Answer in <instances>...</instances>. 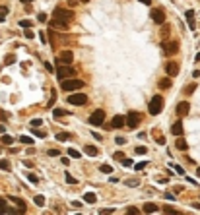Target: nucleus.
<instances>
[{"mask_svg": "<svg viewBox=\"0 0 200 215\" xmlns=\"http://www.w3.org/2000/svg\"><path fill=\"white\" fill-rule=\"evenodd\" d=\"M53 18L58 19V21H64V24H70L74 19V12L72 10H64V8H54L53 10Z\"/></svg>", "mask_w": 200, "mask_h": 215, "instance_id": "1", "label": "nucleus"}, {"mask_svg": "<svg viewBox=\"0 0 200 215\" xmlns=\"http://www.w3.org/2000/svg\"><path fill=\"white\" fill-rule=\"evenodd\" d=\"M86 83L82 80H76V78H66L62 80V89L64 91H78V89H82Z\"/></svg>", "mask_w": 200, "mask_h": 215, "instance_id": "2", "label": "nucleus"}, {"mask_svg": "<svg viewBox=\"0 0 200 215\" xmlns=\"http://www.w3.org/2000/svg\"><path fill=\"white\" fill-rule=\"evenodd\" d=\"M161 109H163V99H161V95H153V97L150 99V105H148L150 115H152V116L159 115V112H161Z\"/></svg>", "mask_w": 200, "mask_h": 215, "instance_id": "3", "label": "nucleus"}, {"mask_svg": "<svg viewBox=\"0 0 200 215\" xmlns=\"http://www.w3.org/2000/svg\"><path fill=\"white\" fill-rule=\"evenodd\" d=\"M76 74V68H72L70 64H62L58 70H57V78L58 80H66V78H74Z\"/></svg>", "mask_w": 200, "mask_h": 215, "instance_id": "4", "label": "nucleus"}, {"mask_svg": "<svg viewBox=\"0 0 200 215\" xmlns=\"http://www.w3.org/2000/svg\"><path fill=\"white\" fill-rule=\"evenodd\" d=\"M161 47H163V52L167 56H173V54L179 52V43H177V41H163Z\"/></svg>", "mask_w": 200, "mask_h": 215, "instance_id": "5", "label": "nucleus"}, {"mask_svg": "<svg viewBox=\"0 0 200 215\" xmlns=\"http://www.w3.org/2000/svg\"><path fill=\"white\" fill-rule=\"evenodd\" d=\"M140 120H142V116L138 115V112L132 110V112H128V116L125 118V124H126V126H128L130 130H134V128L138 126V124H140Z\"/></svg>", "mask_w": 200, "mask_h": 215, "instance_id": "6", "label": "nucleus"}, {"mask_svg": "<svg viewBox=\"0 0 200 215\" xmlns=\"http://www.w3.org/2000/svg\"><path fill=\"white\" fill-rule=\"evenodd\" d=\"M68 103H70V105H76V107H82V105L87 103V95H84V93H74V91H72V95L68 97Z\"/></svg>", "mask_w": 200, "mask_h": 215, "instance_id": "7", "label": "nucleus"}, {"mask_svg": "<svg viewBox=\"0 0 200 215\" xmlns=\"http://www.w3.org/2000/svg\"><path fill=\"white\" fill-rule=\"evenodd\" d=\"M103 122H105V110H101V109L93 110V115L90 116V124H93V126H101Z\"/></svg>", "mask_w": 200, "mask_h": 215, "instance_id": "8", "label": "nucleus"}, {"mask_svg": "<svg viewBox=\"0 0 200 215\" xmlns=\"http://www.w3.org/2000/svg\"><path fill=\"white\" fill-rule=\"evenodd\" d=\"M150 16H152V19H153L158 25H161L163 21H165V14L161 12V10H158V8H152V10H150Z\"/></svg>", "mask_w": 200, "mask_h": 215, "instance_id": "9", "label": "nucleus"}, {"mask_svg": "<svg viewBox=\"0 0 200 215\" xmlns=\"http://www.w3.org/2000/svg\"><path fill=\"white\" fill-rule=\"evenodd\" d=\"M72 60H74V52L72 51H62L58 54V62L60 64H72Z\"/></svg>", "mask_w": 200, "mask_h": 215, "instance_id": "10", "label": "nucleus"}, {"mask_svg": "<svg viewBox=\"0 0 200 215\" xmlns=\"http://www.w3.org/2000/svg\"><path fill=\"white\" fill-rule=\"evenodd\" d=\"M188 110H191V105H188V101H181L179 105H177V115L179 116H186Z\"/></svg>", "mask_w": 200, "mask_h": 215, "instance_id": "11", "label": "nucleus"}, {"mask_svg": "<svg viewBox=\"0 0 200 215\" xmlns=\"http://www.w3.org/2000/svg\"><path fill=\"white\" fill-rule=\"evenodd\" d=\"M120 126H125V116H123V115H117L113 120H111V128L117 130V128H120Z\"/></svg>", "mask_w": 200, "mask_h": 215, "instance_id": "12", "label": "nucleus"}, {"mask_svg": "<svg viewBox=\"0 0 200 215\" xmlns=\"http://www.w3.org/2000/svg\"><path fill=\"white\" fill-rule=\"evenodd\" d=\"M49 24H51L53 29H60V31H66V29H68V24H64V21H58V19H54V18H53V21H49Z\"/></svg>", "mask_w": 200, "mask_h": 215, "instance_id": "13", "label": "nucleus"}, {"mask_svg": "<svg viewBox=\"0 0 200 215\" xmlns=\"http://www.w3.org/2000/svg\"><path fill=\"white\" fill-rule=\"evenodd\" d=\"M165 70H167V74L173 78V76L179 74V64H177V62H169L167 66H165Z\"/></svg>", "mask_w": 200, "mask_h": 215, "instance_id": "14", "label": "nucleus"}, {"mask_svg": "<svg viewBox=\"0 0 200 215\" xmlns=\"http://www.w3.org/2000/svg\"><path fill=\"white\" fill-rule=\"evenodd\" d=\"M177 138H179V140H177V143H175V148L179 149V151H186V149H188V143H186V142H185V140L181 138V136H177Z\"/></svg>", "mask_w": 200, "mask_h": 215, "instance_id": "15", "label": "nucleus"}, {"mask_svg": "<svg viewBox=\"0 0 200 215\" xmlns=\"http://www.w3.org/2000/svg\"><path fill=\"white\" fill-rule=\"evenodd\" d=\"M171 132H173L175 136H183V122H181V120L175 122L173 126H171Z\"/></svg>", "mask_w": 200, "mask_h": 215, "instance_id": "16", "label": "nucleus"}, {"mask_svg": "<svg viewBox=\"0 0 200 215\" xmlns=\"http://www.w3.org/2000/svg\"><path fill=\"white\" fill-rule=\"evenodd\" d=\"M158 85H159V89H169V87L173 85V82L169 80V78H161V80H159V83H158Z\"/></svg>", "mask_w": 200, "mask_h": 215, "instance_id": "17", "label": "nucleus"}, {"mask_svg": "<svg viewBox=\"0 0 200 215\" xmlns=\"http://www.w3.org/2000/svg\"><path fill=\"white\" fill-rule=\"evenodd\" d=\"M84 153L90 155V157H95L99 151H97V148H93V145H86V148H84Z\"/></svg>", "mask_w": 200, "mask_h": 215, "instance_id": "18", "label": "nucleus"}, {"mask_svg": "<svg viewBox=\"0 0 200 215\" xmlns=\"http://www.w3.org/2000/svg\"><path fill=\"white\" fill-rule=\"evenodd\" d=\"M66 115H70V112L64 110V109H54V110H53V116H54V118H62V116H66Z\"/></svg>", "mask_w": 200, "mask_h": 215, "instance_id": "19", "label": "nucleus"}, {"mask_svg": "<svg viewBox=\"0 0 200 215\" xmlns=\"http://www.w3.org/2000/svg\"><path fill=\"white\" fill-rule=\"evenodd\" d=\"M84 202H87V203H95V202H97V196H95V194H92V192H86Z\"/></svg>", "mask_w": 200, "mask_h": 215, "instance_id": "20", "label": "nucleus"}, {"mask_svg": "<svg viewBox=\"0 0 200 215\" xmlns=\"http://www.w3.org/2000/svg\"><path fill=\"white\" fill-rule=\"evenodd\" d=\"M144 211L153 213V211H158V206H155V203H144Z\"/></svg>", "mask_w": 200, "mask_h": 215, "instance_id": "21", "label": "nucleus"}, {"mask_svg": "<svg viewBox=\"0 0 200 215\" xmlns=\"http://www.w3.org/2000/svg\"><path fill=\"white\" fill-rule=\"evenodd\" d=\"M0 213H10V207H8L4 198H0Z\"/></svg>", "mask_w": 200, "mask_h": 215, "instance_id": "22", "label": "nucleus"}, {"mask_svg": "<svg viewBox=\"0 0 200 215\" xmlns=\"http://www.w3.org/2000/svg\"><path fill=\"white\" fill-rule=\"evenodd\" d=\"M70 136H72L70 132H60V134L57 136V140H58V142H66V140H70Z\"/></svg>", "mask_w": 200, "mask_h": 215, "instance_id": "23", "label": "nucleus"}, {"mask_svg": "<svg viewBox=\"0 0 200 215\" xmlns=\"http://www.w3.org/2000/svg\"><path fill=\"white\" fill-rule=\"evenodd\" d=\"M27 180H29V182H33V184H37V182H39V176H37L35 173H29V175H27Z\"/></svg>", "mask_w": 200, "mask_h": 215, "instance_id": "24", "label": "nucleus"}, {"mask_svg": "<svg viewBox=\"0 0 200 215\" xmlns=\"http://www.w3.org/2000/svg\"><path fill=\"white\" fill-rule=\"evenodd\" d=\"M10 202H14L18 207H25V202H24V200H19V198H10Z\"/></svg>", "mask_w": 200, "mask_h": 215, "instance_id": "25", "label": "nucleus"}, {"mask_svg": "<svg viewBox=\"0 0 200 215\" xmlns=\"http://www.w3.org/2000/svg\"><path fill=\"white\" fill-rule=\"evenodd\" d=\"M2 143L12 145V143H14V138H12V136H2Z\"/></svg>", "mask_w": 200, "mask_h": 215, "instance_id": "26", "label": "nucleus"}, {"mask_svg": "<svg viewBox=\"0 0 200 215\" xmlns=\"http://www.w3.org/2000/svg\"><path fill=\"white\" fill-rule=\"evenodd\" d=\"M101 173L111 175V173H113V167H111V165H101Z\"/></svg>", "mask_w": 200, "mask_h": 215, "instance_id": "27", "label": "nucleus"}, {"mask_svg": "<svg viewBox=\"0 0 200 215\" xmlns=\"http://www.w3.org/2000/svg\"><path fill=\"white\" fill-rule=\"evenodd\" d=\"M35 203L39 207H43V206H45V198H43V196H35Z\"/></svg>", "mask_w": 200, "mask_h": 215, "instance_id": "28", "label": "nucleus"}, {"mask_svg": "<svg viewBox=\"0 0 200 215\" xmlns=\"http://www.w3.org/2000/svg\"><path fill=\"white\" fill-rule=\"evenodd\" d=\"M19 25L24 27V29H27V27H31V25H33V21H27V19H21V21H19Z\"/></svg>", "mask_w": 200, "mask_h": 215, "instance_id": "29", "label": "nucleus"}, {"mask_svg": "<svg viewBox=\"0 0 200 215\" xmlns=\"http://www.w3.org/2000/svg\"><path fill=\"white\" fill-rule=\"evenodd\" d=\"M19 142H21V143H27V145H31V143H33V140H31V138H27V136H21Z\"/></svg>", "mask_w": 200, "mask_h": 215, "instance_id": "30", "label": "nucleus"}, {"mask_svg": "<svg viewBox=\"0 0 200 215\" xmlns=\"http://www.w3.org/2000/svg\"><path fill=\"white\" fill-rule=\"evenodd\" d=\"M68 155H70V157H74V159H78V157H80V151H76V149H72V148H70V149H68Z\"/></svg>", "mask_w": 200, "mask_h": 215, "instance_id": "31", "label": "nucleus"}, {"mask_svg": "<svg viewBox=\"0 0 200 215\" xmlns=\"http://www.w3.org/2000/svg\"><path fill=\"white\" fill-rule=\"evenodd\" d=\"M41 124H43V120H41V118H33V120H31V126H33V128L41 126Z\"/></svg>", "mask_w": 200, "mask_h": 215, "instance_id": "32", "label": "nucleus"}, {"mask_svg": "<svg viewBox=\"0 0 200 215\" xmlns=\"http://www.w3.org/2000/svg\"><path fill=\"white\" fill-rule=\"evenodd\" d=\"M0 169H2V171H10V163L8 161H0Z\"/></svg>", "mask_w": 200, "mask_h": 215, "instance_id": "33", "label": "nucleus"}, {"mask_svg": "<svg viewBox=\"0 0 200 215\" xmlns=\"http://www.w3.org/2000/svg\"><path fill=\"white\" fill-rule=\"evenodd\" d=\"M146 151H148V148H144V145L136 148V153H138V155H146Z\"/></svg>", "mask_w": 200, "mask_h": 215, "instance_id": "34", "label": "nucleus"}, {"mask_svg": "<svg viewBox=\"0 0 200 215\" xmlns=\"http://www.w3.org/2000/svg\"><path fill=\"white\" fill-rule=\"evenodd\" d=\"M165 213H169V215H179V211L173 209V207H165Z\"/></svg>", "mask_w": 200, "mask_h": 215, "instance_id": "35", "label": "nucleus"}, {"mask_svg": "<svg viewBox=\"0 0 200 215\" xmlns=\"http://www.w3.org/2000/svg\"><path fill=\"white\" fill-rule=\"evenodd\" d=\"M33 136H37V138H45V132H41V130H33Z\"/></svg>", "mask_w": 200, "mask_h": 215, "instance_id": "36", "label": "nucleus"}, {"mask_svg": "<svg viewBox=\"0 0 200 215\" xmlns=\"http://www.w3.org/2000/svg\"><path fill=\"white\" fill-rule=\"evenodd\" d=\"M126 184H128V186H138V178H130V180H126Z\"/></svg>", "mask_w": 200, "mask_h": 215, "instance_id": "37", "label": "nucleus"}, {"mask_svg": "<svg viewBox=\"0 0 200 215\" xmlns=\"http://www.w3.org/2000/svg\"><path fill=\"white\" fill-rule=\"evenodd\" d=\"M47 153H49L51 157H58V155H60V151H58V149H49Z\"/></svg>", "mask_w": 200, "mask_h": 215, "instance_id": "38", "label": "nucleus"}, {"mask_svg": "<svg viewBox=\"0 0 200 215\" xmlns=\"http://www.w3.org/2000/svg\"><path fill=\"white\" fill-rule=\"evenodd\" d=\"M146 165H148V161H142V163H138V165H136L134 169H136V171H142V169L146 167Z\"/></svg>", "mask_w": 200, "mask_h": 215, "instance_id": "39", "label": "nucleus"}, {"mask_svg": "<svg viewBox=\"0 0 200 215\" xmlns=\"http://www.w3.org/2000/svg\"><path fill=\"white\" fill-rule=\"evenodd\" d=\"M33 37H35V35H33V31L27 27V29H25V39H33Z\"/></svg>", "mask_w": 200, "mask_h": 215, "instance_id": "40", "label": "nucleus"}, {"mask_svg": "<svg viewBox=\"0 0 200 215\" xmlns=\"http://www.w3.org/2000/svg\"><path fill=\"white\" fill-rule=\"evenodd\" d=\"M14 62H16V56H14V54H10L8 58H6V64H14Z\"/></svg>", "mask_w": 200, "mask_h": 215, "instance_id": "41", "label": "nucleus"}, {"mask_svg": "<svg viewBox=\"0 0 200 215\" xmlns=\"http://www.w3.org/2000/svg\"><path fill=\"white\" fill-rule=\"evenodd\" d=\"M113 157H115V159H125V153H123V151H117Z\"/></svg>", "mask_w": 200, "mask_h": 215, "instance_id": "42", "label": "nucleus"}, {"mask_svg": "<svg viewBox=\"0 0 200 215\" xmlns=\"http://www.w3.org/2000/svg\"><path fill=\"white\" fill-rule=\"evenodd\" d=\"M66 182H68V184H76V178H72L70 175H66Z\"/></svg>", "mask_w": 200, "mask_h": 215, "instance_id": "43", "label": "nucleus"}, {"mask_svg": "<svg viewBox=\"0 0 200 215\" xmlns=\"http://www.w3.org/2000/svg\"><path fill=\"white\" fill-rule=\"evenodd\" d=\"M37 19H39V21H47V14H43V12H41V14L37 16Z\"/></svg>", "mask_w": 200, "mask_h": 215, "instance_id": "44", "label": "nucleus"}, {"mask_svg": "<svg viewBox=\"0 0 200 215\" xmlns=\"http://www.w3.org/2000/svg\"><path fill=\"white\" fill-rule=\"evenodd\" d=\"M45 68H47L49 72H54V68H53V64H51V62H45Z\"/></svg>", "mask_w": 200, "mask_h": 215, "instance_id": "45", "label": "nucleus"}, {"mask_svg": "<svg viewBox=\"0 0 200 215\" xmlns=\"http://www.w3.org/2000/svg\"><path fill=\"white\" fill-rule=\"evenodd\" d=\"M126 213H134V215H136V213H138V209H136V207H128V209H126Z\"/></svg>", "mask_w": 200, "mask_h": 215, "instance_id": "46", "label": "nucleus"}, {"mask_svg": "<svg viewBox=\"0 0 200 215\" xmlns=\"http://www.w3.org/2000/svg\"><path fill=\"white\" fill-rule=\"evenodd\" d=\"M175 171L181 173V175H185V169H183V167H177V165H175Z\"/></svg>", "mask_w": 200, "mask_h": 215, "instance_id": "47", "label": "nucleus"}, {"mask_svg": "<svg viewBox=\"0 0 200 215\" xmlns=\"http://www.w3.org/2000/svg\"><path fill=\"white\" fill-rule=\"evenodd\" d=\"M123 165H125V167H130V165H132V161H130V159H126V157H125V161H123Z\"/></svg>", "mask_w": 200, "mask_h": 215, "instance_id": "48", "label": "nucleus"}, {"mask_svg": "<svg viewBox=\"0 0 200 215\" xmlns=\"http://www.w3.org/2000/svg\"><path fill=\"white\" fill-rule=\"evenodd\" d=\"M99 213H115V209H99Z\"/></svg>", "mask_w": 200, "mask_h": 215, "instance_id": "49", "label": "nucleus"}, {"mask_svg": "<svg viewBox=\"0 0 200 215\" xmlns=\"http://www.w3.org/2000/svg\"><path fill=\"white\" fill-rule=\"evenodd\" d=\"M6 118H8V116H6V112H4V110H0V120H6Z\"/></svg>", "mask_w": 200, "mask_h": 215, "instance_id": "50", "label": "nucleus"}, {"mask_svg": "<svg viewBox=\"0 0 200 215\" xmlns=\"http://www.w3.org/2000/svg\"><path fill=\"white\" fill-rule=\"evenodd\" d=\"M192 16H194V12H192V10H188V12H186V18H188V19H192Z\"/></svg>", "mask_w": 200, "mask_h": 215, "instance_id": "51", "label": "nucleus"}, {"mask_svg": "<svg viewBox=\"0 0 200 215\" xmlns=\"http://www.w3.org/2000/svg\"><path fill=\"white\" fill-rule=\"evenodd\" d=\"M0 12H2V14H8V6H0Z\"/></svg>", "mask_w": 200, "mask_h": 215, "instance_id": "52", "label": "nucleus"}, {"mask_svg": "<svg viewBox=\"0 0 200 215\" xmlns=\"http://www.w3.org/2000/svg\"><path fill=\"white\" fill-rule=\"evenodd\" d=\"M78 2H80V0H68V4H70V6H76Z\"/></svg>", "mask_w": 200, "mask_h": 215, "instance_id": "53", "label": "nucleus"}, {"mask_svg": "<svg viewBox=\"0 0 200 215\" xmlns=\"http://www.w3.org/2000/svg\"><path fill=\"white\" fill-rule=\"evenodd\" d=\"M192 76H194V78H200V70H194V72H192Z\"/></svg>", "mask_w": 200, "mask_h": 215, "instance_id": "54", "label": "nucleus"}, {"mask_svg": "<svg viewBox=\"0 0 200 215\" xmlns=\"http://www.w3.org/2000/svg\"><path fill=\"white\" fill-rule=\"evenodd\" d=\"M19 2H24V4H31L33 0H19Z\"/></svg>", "mask_w": 200, "mask_h": 215, "instance_id": "55", "label": "nucleus"}, {"mask_svg": "<svg viewBox=\"0 0 200 215\" xmlns=\"http://www.w3.org/2000/svg\"><path fill=\"white\" fill-rule=\"evenodd\" d=\"M4 16H6V14H2V12H0V21H4Z\"/></svg>", "mask_w": 200, "mask_h": 215, "instance_id": "56", "label": "nucleus"}, {"mask_svg": "<svg viewBox=\"0 0 200 215\" xmlns=\"http://www.w3.org/2000/svg\"><path fill=\"white\" fill-rule=\"evenodd\" d=\"M140 2H142V4H150V0H140Z\"/></svg>", "mask_w": 200, "mask_h": 215, "instance_id": "57", "label": "nucleus"}, {"mask_svg": "<svg viewBox=\"0 0 200 215\" xmlns=\"http://www.w3.org/2000/svg\"><path fill=\"white\" fill-rule=\"evenodd\" d=\"M196 62H200V52H198V54H196Z\"/></svg>", "mask_w": 200, "mask_h": 215, "instance_id": "58", "label": "nucleus"}, {"mask_svg": "<svg viewBox=\"0 0 200 215\" xmlns=\"http://www.w3.org/2000/svg\"><path fill=\"white\" fill-rule=\"evenodd\" d=\"M196 176H200V167H198V169H196Z\"/></svg>", "mask_w": 200, "mask_h": 215, "instance_id": "59", "label": "nucleus"}, {"mask_svg": "<svg viewBox=\"0 0 200 215\" xmlns=\"http://www.w3.org/2000/svg\"><path fill=\"white\" fill-rule=\"evenodd\" d=\"M82 2H90V0H82Z\"/></svg>", "mask_w": 200, "mask_h": 215, "instance_id": "60", "label": "nucleus"}]
</instances>
